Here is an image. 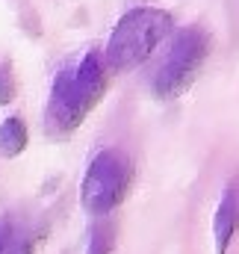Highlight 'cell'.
Wrapping results in <instances>:
<instances>
[{
    "mask_svg": "<svg viewBox=\"0 0 239 254\" xmlns=\"http://www.w3.org/2000/svg\"><path fill=\"white\" fill-rule=\"evenodd\" d=\"M107 89V60L98 51H89L77 65L62 68L51 86L45 127L51 136H68L83 125Z\"/></svg>",
    "mask_w": 239,
    "mask_h": 254,
    "instance_id": "cell-1",
    "label": "cell"
},
{
    "mask_svg": "<svg viewBox=\"0 0 239 254\" xmlns=\"http://www.w3.org/2000/svg\"><path fill=\"white\" fill-rule=\"evenodd\" d=\"M172 27H175V21L166 9L136 6V9L124 12L119 24L113 27L104 60L113 71H130V68L142 65L160 48V42L172 33Z\"/></svg>",
    "mask_w": 239,
    "mask_h": 254,
    "instance_id": "cell-2",
    "label": "cell"
},
{
    "mask_svg": "<svg viewBox=\"0 0 239 254\" xmlns=\"http://www.w3.org/2000/svg\"><path fill=\"white\" fill-rule=\"evenodd\" d=\"M207 54H210V33L201 24H189L175 33L163 63L157 65L151 77V95L157 101H175L178 95H183L198 77L201 65L207 63Z\"/></svg>",
    "mask_w": 239,
    "mask_h": 254,
    "instance_id": "cell-3",
    "label": "cell"
},
{
    "mask_svg": "<svg viewBox=\"0 0 239 254\" xmlns=\"http://www.w3.org/2000/svg\"><path fill=\"white\" fill-rule=\"evenodd\" d=\"M130 190V160L119 148H104L92 157L83 187H80V201L83 210L104 219L124 201Z\"/></svg>",
    "mask_w": 239,
    "mask_h": 254,
    "instance_id": "cell-4",
    "label": "cell"
},
{
    "mask_svg": "<svg viewBox=\"0 0 239 254\" xmlns=\"http://www.w3.org/2000/svg\"><path fill=\"white\" fill-rule=\"evenodd\" d=\"M239 231V175H234L219 198L216 216H213V240H216V254H228L234 237Z\"/></svg>",
    "mask_w": 239,
    "mask_h": 254,
    "instance_id": "cell-5",
    "label": "cell"
},
{
    "mask_svg": "<svg viewBox=\"0 0 239 254\" xmlns=\"http://www.w3.org/2000/svg\"><path fill=\"white\" fill-rule=\"evenodd\" d=\"M0 254H33V234L15 213L0 219Z\"/></svg>",
    "mask_w": 239,
    "mask_h": 254,
    "instance_id": "cell-6",
    "label": "cell"
},
{
    "mask_svg": "<svg viewBox=\"0 0 239 254\" xmlns=\"http://www.w3.org/2000/svg\"><path fill=\"white\" fill-rule=\"evenodd\" d=\"M27 139H30V133H27V125H24L21 116L3 119V122H0V157H3V160L18 157V154L27 148Z\"/></svg>",
    "mask_w": 239,
    "mask_h": 254,
    "instance_id": "cell-7",
    "label": "cell"
},
{
    "mask_svg": "<svg viewBox=\"0 0 239 254\" xmlns=\"http://www.w3.org/2000/svg\"><path fill=\"white\" fill-rule=\"evenodd\" d=\"M116 249V222L98 219L89 234V252L86 254H113Z\"/></svg>",
    "mask_w": 239,
    "mask_h": 254,
    "instance_id": "cell-8",
    "label": "cell"
},
{
    "mask_svg": "<svg viewBox=\"0 0 239 254\" xmlns=\"http://www.w3.org/2000/svg\"><path fill=\"white\" fill-rule=\"evenodd\" d=\"M15 95H18V83H15L12 63H0V107L12 104Z\"/></svg>",
    "mask_w": 239,
    "mask_h": 254,
    "instance_id": "cell-9",
    "label": "cell"
}]
</instances>
